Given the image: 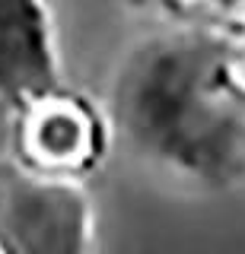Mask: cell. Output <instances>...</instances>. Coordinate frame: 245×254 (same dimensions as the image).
I'll list each match as a JSON object with an SVG mask.
<instances>
[{"mask_svg":"<svg viewBox=\"0 0 245 254\" xmlns=\"http://www.w3.org/2000/svg\"><path fill=\"white\" fill-rule=\"evenodd\" d=\"M3 245L13 254H80L83 203L67 188L26 185L3 210Z\"/></svg>","mask_w":245,"mask_h":254,"instance_id":"cell-1","label":"cell"},{"mask_svg":"<svg viewBox=\"0 0 245 254\" xmlns=\"http://www.w3.org/2000/svg\"><path fill=\"white\" fill-rule=\"evenodd\" d=\"M32 149L42 162H77L86 153V124L74 108L67 105H48L32 121Z\"/></svg>","mask_w":245,"mask_h":254,"instance_id":"cell-2","label":"cell"}]
</instances>
